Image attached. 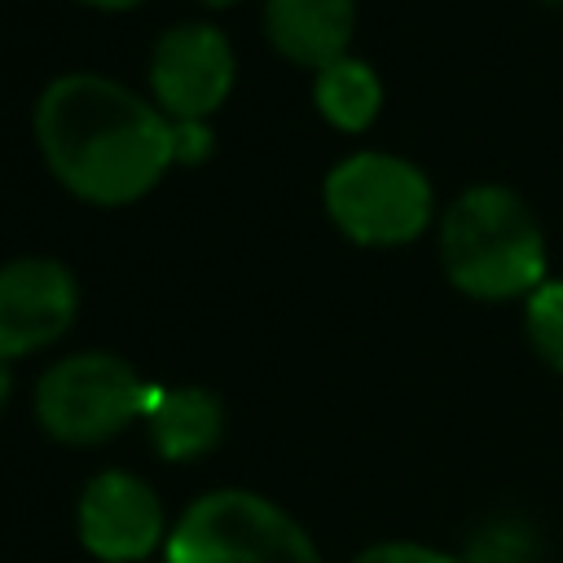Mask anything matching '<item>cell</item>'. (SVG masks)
<instances>
[{
    "mask_svg": "<svg viewBox=\"0 0 563 563\" xmlns=\"http://www.w3.org/2000/svg\"><path fill=\"white\" fill-rule=\"evenodd\" d=\"M519 325H523V343L528 352L563 374V277H545L523 303H519Z\"/></svg>",
    "mask_w": 563,
    "mask_h": 563,
    "instance_id": "cell-12",
    "label": "cell"
},
{
    "mask_svg": "<svg viewBox=\"0 0 563 563\" xmlns=\"http://www.w3.org/2000/svg\"><path fill=\"white\" fill-rule=\"evenodd\" d=\"M233 48L211 22H185L163 31L150 57V92L172 123L216 114L233 88Z\"/></svg>",
    "mask_w": 563,
    "mask_h": 563,
    "instance_id": "cell-6",
    "label": "cell"
},
{
    "mask_svg": "<svg viewBox=\"0 0 563 563\" xmlns=\"http://www.w3.org/2000/svg\"><path fill=\"white\" fill-rule=\"evenodd\" d=\"M9 387H13V369H9V356H0V409L9 400Z\"/></svg>",
    "mask_w": 563,
    "mask_h": 563,
    "instance_id": "cell-17",
    "label": "cell"
},
{
    "mask_svg": "<svg viewBox=\"0 0 563 563\" xmlns=\"http://www.w3.org/2000/svg\"><path fill=\"white\" fill-rule=\"evenodd\" d=\"M172 141H176V163H189V167L211 158V150H216V136H211V128L202 119H176L172 123Z\"/></svg>",
    "mask_w": 563,
    "mask_h": 563,
    "instance_id": "cell-15",
    "label": "cell"
},
{
    "mask_svg": "<svg viewBox=\"0 0 563 563\" xmlns=\"http://www.w3.org/2000/svg\"><path fill=\"white\" fill-rule=\"evenodd\" d=\"M167 563H321L317 541L277 501L246 488L202 493L167 532Z\"/></svg>",
    "mask_w": 563,
    "mask_h": 563,
    "instance_id": "cell-4",
    "label": "cell"
},
{
    "mask_svg": "<svg viewBox=\"0 0 563 563\" xmlns=\"http://www.w3.org/2000/svg\"><path fill=\"white\" fill-rule=\"evenodd\" d=\"M145 383L114 352H75L35 383V418L62 444H101L145 409Z\"/></svg>",
    "mask_w": 563,
    "mask_h": 563,
    "instance_id": "cell-5",
    "label": "cell"
},
{
    "mask_svg": "<svg viewBox=\"0 0 563 563\" xmlns=\"http://www.w3.org/2000/svg\"><path fill=\"white\" fill-rule=\"evenodd\" d=\"M449 286L475 303H523L550 277V242L528 198L501 180L457 189L435 220Z\"/></svg>",
    "mask_w": 563,
    "mask_h": 563,
    "instance_id": "cell-2",
    "label": "cell"
},
{
    "mask_svg": "<svg viewBox=\"0 0 563 563\" xmlns=\"http://www.w3.org/2000/svg\"><path fill=\"white\" fill-rule=\"evenodd\" d=\"M79 308V286L66 264L26 255L0 268V356H31L57 343Z\"/></svg>",
    "mask_w": 563,
    "mask_h": 563,
    "instance_id": "cell-8",
    "label": "cell"
},
{
    "mask_svg": "<svg viewBox=\"0 0 563 563\" xmlns=\"http://www.w3.org/2000/svg\"><path fill=\"white\" fill-rule=\"evenodd\" d=\"M79 541L101 563H141L167 545L158 493L132 471H101L84 484L75 510Z\"/></svg>",
    "mask_w": 563,
    "mask_h": 563,
    "instance_id": "cell-7",
    "label": "cell"
},
{
    "mask_svg": "<svg viewBox=\"0 0 563 563\" xmlns=\"http://www.w3.org/2000/svg\"><path fill=\"white\" fill-rule=\"evenodd\" d=\"M352 563H462V554H449L422 541H378V545H365Z\"/></svg>",
    "mask_w": 563,
    "mask_h": 563,
    "instance_id": "cell-14",
    "label": "cell"
},
{
    "mask_svg": "<svg viewBox=\"0 0 563 563\" xmlns=\"http://www.w3.org/2000/svg\"><path fill=\"white\" fill-rule=\"evenodd\" d=\"M321 202L334 229L369 251H391L418 242L435 224L431 176L387 150H356L339 158L321 180Z\"/></svg>",
    "mask_w": 563,
    "mask_h": 563,
    "instance_id": "cell-3",
    "label": "cell"
},
{
    "mask_svg": "<svg viewBox=\"0 0 563 563\" xmlns=\"http://www.w3.org/2000/svg\"><path fill=\"white\" fill-rule=\"evenodd\" d=\"M312 101L321 110V119L339 132H365L378 110H383V79L369 62L361 57H339L330 66L317 70V84H312Z\"/></svg>",
    "mask_w": 563,
    "mask_h": 563,
    "instance_id": "cell-11",
    "label": "cell"
},
{
    "mask_svg": "<svg viewBox=\"0 0 563 563\" xmlns=\"http://www.w3.org/2000/svg\"><path fill=\"white\" fill-rule=\"evenodd\" d=\"M462 563H532V528L523 519H488L471 532Z\"/></svg>",
    "mask_w": 563,
    "mask_h": 563,
    "instance_id": "cell-13",
    "label": "cell"
},
{
    "mask_svg": "<svg viewBox=\"0 0 563 563\" xmlns=\"http://www.w3.org/2000/svg\"><path fill=\"white\" fill-rule=\"evenodd\" d=\"M79 4H88V9H110V13H119V9H136L141 0H79Z\"/></svg>",
    "mask_w": 563,
    "mask_h": 563,
    "instance_id": "cell-16",
    "label": "cell"
},
{
    "mask_svg": "<svg viewBox=\"0 0 563 563\" xmlns=\"http://www.w3.org/2000/svg\"><path fill=\"white\" fill-rule=\"evenodd\" d=\"M198 4H207V9H229V4H238V0H198Z\"/></svg>",
    "mask_w": 563,
    "mask_h": 563,
    "instance_id": "cell-18",
    "label": "cell"
},
{
    "mask_svg": "<svg viewBox=\"0 0 563 563\" xmlns=\"http://www.w3.org/2000/svg\"><path fill=\"white\" fill-rule=\"evenodd\" d=\"M268 44L308 70L347 57L356 35V0H264Z\"/></svg>",
    "mask_w": 563,
    "mask_h": 563,
    "instance_id": "cell-9",
    "label": "cell"
},
{
    "mask_svg": "<svg viewBox=\"0 0 563 563\" xmlns=\"http://www.w3.org/2000/svg\"><path fill=\"white\" fill-rule=\"evenodd\" d=\"M545 9H554V13H563V0H541Z\"/></svg>",
    "mask_w": 563,
    "mask_h": 563,
    "instance_id": "cell-19",
    "label": "cell"
},
{
    "mask_svg": "<svg viewBox=\"0 0 563 563\" xmlns=\"http://www.w3.org/2000/svg\"><path fill=\"white\" fill-rule=\"evenodd\" d=\"M145 422H150V440H154L158 457L189 462V457H202L207 449L220 444L224 409L202 387L145 391Z\"/></svg>",
    "mask_w": 563,
    "mask_h": 563,
    "instance_id": "cell-10",
    "label": "cell"
},
{
    "mask_svg": "<svg viewBox=\"0 0 563 563\" xmlns=\"http://www.w3.org/2000/svg\"><path fill=\"white\" fill-rule=\"evenodd\" d=\"M35 141L48 172L92 207L145 198L176 163L172 119L119 79L57 75L35 101Z\"/></svg>",
    "mask_w": 563,
    "mask_h": 563,
    "instance_id": "cell-1",
    "label": "cell"
}]
</instances>
